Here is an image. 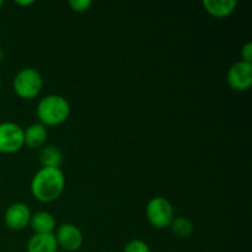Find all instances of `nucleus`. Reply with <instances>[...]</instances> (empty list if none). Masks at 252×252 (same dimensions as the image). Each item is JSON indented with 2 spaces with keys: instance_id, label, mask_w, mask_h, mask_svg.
Here are the masks:
<instances>
[{
  "instance_id": "nucleus-5",
  "label": "nucleus",
  "mask_w": 252,
  "mask_h": 252,
  "mask_svg": "<svg viewBox=\"0 0 252 252\" xmlns=\"http://www.w3.org/2000/svg\"><path fill=\"white\" fill-rule=\"evenodd\" d=\"M24 143V128L14 122L0 123V153L14 154L22 149Z\"/></svg>"
},
{
  "instance_id": "nucleus-12",
  "label": "nucleus",
  "mask_w": 252,
  "mask_h": 252,
  "mask_svg": "<svg viewBox=\"0 0 252 252\" xmlns=\"http://www.w3.org/2000/svg\"><path fill=\"white\" fill-rule=\"evenodd\" d=\"M30 225L34 234H54L57 221L51 213L46 211L36 212L31 216Z\"/></svg>"
},
{
  "instance_id": "nucleus-17",
  "label": "nucleus",
  "mask_w": 252,
  "mask_h": 252,
  "mask_svg": "<svg viewBox=\"0 0 252 252\" xmlns=\"http://www.w3.org/2000/svg\"><path fill=\"white\" fill-rule=\"evenodd\" d=\"M241 61L246 63H252V43L248 42L241 49Z\"/></svg>"
},
{
  "instance_id": "nucleus-16",
  "label": "nucleus",
  "mask_w": 252,
  "mask_h": 252,
  "mask_svg": "<svg viewBox=\"0 0 252 252\" xmlns=\"http://www.w3.org/2000/svg\"><path fill=\"white\" fill-rule=\"evenodd\" d=\"M68 4L73 11L81 14V12L88 11L93 2H91V0H70Z\"/></svg>"
},
{
  "instance_id": "nucleus-15",
  "label": "nucleus",
  "mask_w": 252,
  "mask_h": 252,
  "mask_svg": "<svg viewBox=\"0 0 252 252\" xmlns=\"http://www.w3.org/2000/svg\"><path fill=\"white\" fill-rule=\"evenodd\" d=\"M123 252H152L150 251L149 245L145 241L135 239V240L129 241L127 245L125 246Z\"/></svg>"
},
{
  "instance_id": "nucleus-21",
  "label": "nucleus",
  "mask_w": 252,
  "mask_h": 252,
  "mask_svg": "<svg viewBox=\"0 0 252 252\" xmlns=\"http://www.w3.org/2000/svg\"><path fill=\"white\" fill-rule=\"evenodd\" d=\"M0 90H1V80H0Z\"/></svg>"
},
{
  "instance_id": "nucleus-6",
  "label": "nucleus",
  "mask_w": 252,
  "mask_h": 252,
  "mask_svg": "<svg viewBox=\"0 0 252 252\" xmlns=\"http://www.w3.org/2000/svg\"><path fill=\"white\" fill-rule=\"evenodd\" d=\"M57 245L64 252H75L80 250L84 244V235L80 229L71 223H64L58 226L54 233Z\"/></svg>"
},
{
  "instance_id": "nucleus-4",
  "label": "nucleus",
  "mask_w": 252,
  "mask_h": 252,
  "mask_svg": "<svg viewBox=\"0 0 252 252\" xmlns=\"http://www.w3.org/2000/svg\"><path fill=\"white\" fill-rule=\"evenodd\" d=\"M145 214L149 224L155 229L169 228L175 218V211L171 202L160 196L154 197L148 202Z\"/></svg>"
},
{
  "instance_id": "nucleus-19",
  "label": "nucleus",
  "mask_w": 252,
  "mask_h": 252,
  "mask_svg": "<svg viewBox=\"0 0 252 252\" xmlns=\"http://www.w3.org/2000/svg\"><path fill=\"white\" fill-rule=\"evenodd\" d=\"M2 58H4V53H2V51L0 49V62L2 61Z\"/></svg>"
},
{
  "instance_id": "nucleus-8",
  "label": "nucleus",
  "mask_w": 252,
  "mask_h": 252,
  "mask_svg": "<svg viewBox=\"0 0 252 252\" xmlns=\"http://www.w3.org/2000/svg\"><path fill=\"white\" fill-rule=\"evenodd\" d=\"M31 211L29 206L21 202H16L7 207L4 214V223L10 230L19 231L26 228L31 219Z\"/></svg>"
},
{
  "instance_id": "nucleus-14",
  "label": "nucleus",
  "mask_w": 252,
  "mask_h": 252,
  "mask_svg": "<svg viewBox=\"0 0 252 252\" xmlns=\"http://www.w3.org/2000/svg\"><path fill=\"white\" fill-rule=\"evenodd\" d=\"M170 228H171L172 233L176 236H179V238H189V236L192 235L194 230L193 223L189 218H186V217L174 218Z\"/></svg>"
},
{
  "instance_id": "nucleus-10",
  "label": "nucleus",
  "mask_w": 252,
  "mask_h": 252,
  "mask_svg": "<svg viewBox=\"0 0 252 252\" xmlns=\"http://www.w3.org/2000/svg\"><path fill=\"white\" fill-rule=\"evenodd\" d=\"M27 252H57V245L54 234H33L29 239L26 245Z\"/></svg>"
},
{
  "instance_id": "nucleus-20",
  "label": "nucleus",
  "mask_w": 252,
  "mask_h": 252,
  "mask_svg": "<svg viewBox=\"0 0 252 252\" xmlns=\"http://www.w3.org/2000/svg\"><path fill=\"white\" fill-rule=\"evenodd\" d=\"M2 6V0H0V7Z\"/></svg>"
},
{
  "instance_id": "nucleus-18",
  "label": "nucleus",
  "mask_w": 252,
  "mask_h": 252,
  "mask_svg": "<svg viewBox=\"0 0 252 252\" xmlns=\"http://www.w3.org/2000/svg\"><path fill=\"white\" fill-rule=\"evenodd\" d=\"M17 5H21V6H29V5L33 4V0H27V1H15Z\"/></svg>"
},
{
  "instance_id": "nucleus-11",
  "label": "nucleus",
  "mask_w": 252,
  "mask_h": 252,
  "mask_svg": "<svg viewBox=\"0 0 252 252\" xmlns=\"http://www.w3.org/2000/svg\"><path fill=\"white\" fill-rule=\"evenodd\" d=\"M202 5L211 16L224 19L233 14L234 10L238 6V1L236 0H204Z\"/></svg>"
},
{
  "instance_id": "nucleus-13",
  "label": "nucleus",
  "mask_w": 252,
  "mask_h": 252,
  "mask_svg": "<svg viewBox=\"0 0 252 252\" xmlns=\"http://www.w3.org/2000/svg\"><path fill=\"white\" fill-rule=\"evenodd\" d=\"M39 162L42 167H59L63 162V154L59 148L54 145H47L41 149Z\"/></svg>"
},
{
  "instance_id": "nucleus-22",
  "label": "nucleus",
  "mask_w": 252,
  "mask_h": 252,
  "mask_svg": "<svg viewBox=\"0 0 252 252\" xmlns=\"http://www.w3.org/2000/svg\"><path fill=\"white\" fill-rule=\"evenodd\" d=\"M57 252H64V251H57Z\"/></svg>"
},
{
  "instance_id": "nucleus-2",
  "label": "nucleus",
  "mask_w": 252,
  "mask_h": 252,
  "mask_svg": "<svg viewBox=\"0 0 252 252\" xmlns=\"http://www.w3.org/2000/svg\"><path fill=\"white\" fill-rule=\"evenodd\" d=\"M36 115L39 123L44 127H56L68 120L70 115V105L68 100L61 95H47L38 102Z\"/></svg>"
},
{
  "instance_id": "nucleus-1",
  "label": "nucleus",
  "mask_w": 252,
  "mask_h": 252,
  "mask_svg": "<svg viewBox=\"0 0 252 252\" xmlns=\"http://www.w3.org/2000/svg\"><path fill=\"white\" fill-rule=\"evenodd\" d=\"M65 189V176L59 167H41L31 181V193L42 203L57 201Z\"/></svg>"
},
{
  "instance_id": "nucleus-7",
  "label": "nucleus",
  "mask_w": 252,
  "mask_h": 252,
  "mask_svg": "<svg viewBox=\"0 0 252 252\" xmlns=\"http://www.w3.org/2000/svg\"><path fill=\"white\" fill-rule=\"evenodd\" d=\"M226 83L235 91H248L252 85V63L243 61L234 63L226 74Z\"/></svg>"
},
{
  "instance_id": "nucleus-3",
  "label": "nucleus",
  "mask_w": 252,
  "mask_h": 252,
  "mask_svg": "<svg viewBox=\"0 0 252 252\" xmlns=\"http://www.w3.org/2000/svg\"><path fill=\"white\" fill-rule=\"evenodd\" d=\"M43 88V78L33 68H24L14 76L12 89L19 97L32 100L37 97Z\"/></svg>"
},
{
  "instance_id": "nucleus-9",
  "label": "nucleus",
  "mask_w": 252,
  "mask_h": 252,
  "mask_svg": "<svg viewBox=\"0 0 252 252\" xmlns=\"http://www.w3.org/2000/svg\"><path fill=\"white\" fill-rule=\"evenodd\" d=\"M47 135H48L47 127L39 122L33 123L24 129V143L30 149H39L46 144Z\"/></svg>"
},
{
  "instance_id": "nucleus-23",
  "label": "nucleus",
  "mask_w": 252,
  "mask_h": 252,
  "mask_svg": "<svg viewBox=\"0 0 252 252\" xmlns=\"http://www.w3.org/2000/svg\"><path fill=\"white\" fill-rule=\"evenodd\" d=\"M105 252H111V251H105Z\"/></svg>"
}]
</instances>
